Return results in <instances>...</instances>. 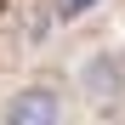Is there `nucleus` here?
Listing matches in <instances>:
<instances>
[{
	"mask_svg": "<svg viewBox=\"0 0 125 125\" xmlns=\"http://www.w3.org/2000/svg\"><path fill=\"white\" fill-rule=\"evenodd\" d=\"M0 125H62V97L51 85H23V91L6 97Z\"/></svg>",
	"mask_w": 125,
	"mask_h": 125,
	"instance_id": "1",
	"label": "nucleus"
},
{
	"mask_svg": "<svg viewBox=\"0 0 125 125\" xmlns=\"http://www.w3.org/2000/svg\"><path fill=\"white\" fill-rule=\"evenodd\" d=\"M80 91H85L91 102H119L125 97V62L114 51H91L85 62H80Z\"/></svg>",
	"mask_w": 125,
	"mask_h": 125,
	"instance_id": "2",
	"label": "nucleus"
},
{
	"mask_svg": "<svg viewBox=\"0 0 125 125\" xmlns=\"http://www.w3.org/2000/svg\"><path fill=\"white\" fill-rule=\"evenodd\" d=\"M91 6H97V0H57V11H62V17H80V11H91Z\"/></svg>",
	"mask_w": 125,
	"mask_h": 125,
	"instance_id": "3",
	"label": "nucleus"
}]
</instances>
